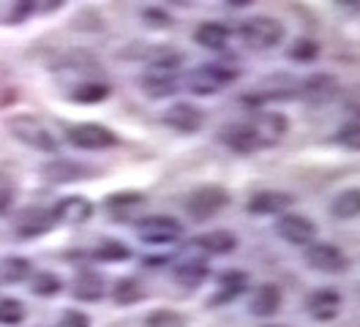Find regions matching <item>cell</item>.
<instances>
[{
	"label": "cell",
	"instance_id": "6da1fadb",
	"mask_svg": "<svg viewBox=\"0 0 360 327\" xmlns=\"http://www.w3.org/2000/svg\"><path fill=\"white\" fill-rule=\"evenodd\" d=\"M238 77H240V71L235 65L202 63L186 74V90H191L194 96H216L219 90L232 85Z\"/></svg>",
	"mask_w": 360,
	"mask_h": 327
},
{
	"label": "cell",
	"instance_id": "7a4b0ae2",
	"mask_svg": "<svg viewBox=\"0 0 360 327\" xmlns=\"http://www.w3.org/2000/svg\"><path fill=\"white\" fill-rule=\"evenodd\" d=\"M6 129L14 139H20L22 145L33 148V150H41V153H55L58 150V142L52 136V131L46 129L44 123L33 115H14L6 120Z\"/></svg>",
	"mask_w": 360,
	"mask_h": 327
},
{
	"label": "cell",
	"instance_id": "3957f363",
	"mask_svg": "<svg viewBox=\"0 0 360 327\" xmlns=\"http://www.w3.org/2000/svg\"><path fill=\"white\" fill-rule=\"evenodd\" d=\"M240 41L246 44L248 49H254V52H265V49H273V46H278V44L284 41V25L278 20H273V17H251L240 25Z\"/></svg>",
	"mask_w": 360,
	"mask_h": 327
},
{
	"label": "cell",
	"instance_id": "277c9868",
	"mask_svg": "<svg viewBox=\"0 0 360 327\" xmlns=\"http://www.w3.org/2000/svg\"><path fill=\"white\" fill-rule=\"evenodd\" d=\"M226 205H229V191L224 186H200L183 202L191 221H207V218L219 216Z\"/></svg>",
	"mask_w": 360,
	"mask_h": 327
},
{
	"label": "cell",
	"instance_id": "5b68a950",
	"mask_svg": "<svg viewBox=\"0 0 360 327\" xmlns=\"http://www.w3.org/2000/svg\"><path fill=\"white\" fill-rule=\"evenodd\" d=\"M303 262H306V267H311L316 273H325V276H338L349 267V259L341 248L330 245V243H316V240L306 245Z\"/></svg>",
	"mask_w": 360,
	"mask_h": 327
},
{
	"label": "cell",
	"instance_id": "8992f818",
	"mask_svg": "<svg viewBox=\"0 0 360 327\" xmlns=\"http://www.w3.org/2000/svg\"><path fill=\"white\" fill-rule=\"evenodd\" d=\"M136 235L148 245H169L183 238V224L172 216H148L136 224Z\"/></svg>",
	"mask_w": 360,
	"mask_h": 327
},
{
	"label": "cell",
	"instance_id": "52a82bcc",
	"mask_svg": "<svg viewBox=\"0 0 360 327\" xmlns=\"http://www.w3.org/2000/svg\"><path fill=\"white\" fill-rule=\"evenodd\" d=\"M66 139L79 150H104L117 145V136L101 123H79L66 131Z\"/></svg>",
	"mask_w": 360,
	"mask_h": 327
},
{
	"label": "cell",
	"instance_id": "ba28073f",
	"mask_svg": "<svg viewBox=\"0 0 360 327\" xmlns=\"http://www.w3.org/2000/svg\"><path fill=\"white\" fill-rule=\"evenodd\" d=\"M338 79L333 74H311L303 82H297V98H303L311 107H325L338 96Z\"/></svg>",
	"mask_w": 360,
	"mask_h": 327
},
{
	"label": "cell",
	"instance_id": "9c48e42d",
	"mask_svg": "<svg viewBox=\"0 0 360 327\" xmlns=\"http://www.w3.org/2000/svg\"><path fill=\"white\" fill-rule=\"evenodd\" d=\"M276 232L290 245H309L316 240V224L303 213H281L276 221Z\"/></svg>",
	"mask_w": 360,
	"mask_h": 327
},
{
	"label": "cell",
	"instance_id": "30bf717a",
	"mask_svg": "<svg viewBox=\"0 0 360 327\" xmlns=\"http://www.w3.org/2000/svg\"><path fill=\"white\" fill-rule=\"evenodd\" d=\"M219 139L224 142L229 150L235 153H243V155H248V153H257L265 148V142L259 139V134L251 129V123H229V126H224V129L219 131Z\"/></svg>",
	"mask_w": 360,
	"mask_h": 327
},
{
	"label": "cell",
	"instance_id": "8fae6325",
	"mask_svg": "<svg viewBox=\"0 0 360 327\" xmlns=\"http://www.w3.org/2000/svg\"><path fill=\"white\" fill-rule=\"evenodd\" d=\"M284 303V295L276 283H259L251 289V297H248V314L251 316H259V319H268L273 314H278V308Z\"/></svg>",
	"mask_w": 360,
	"mask_h": 327
},
{
	"label": "cell",
	"instance_id": "7c38bea8",
	"mask_svg": "<svg viewBox=\"0 0 360 327\" xmlns=\"http://www.w3.org/2000/svg\"><path fill=\"white\" fill-rule=\"evenodd\" d=\"M292 205L295 196L287 191H257L248 199L246 210L254 216H281V213H290Z\"/></svg>",
	"mask_w": 360,
	"mask_h": 327
},
{
	"label": "cell",
	"instance_id": "4fadbf2b",
	"mask_svg": "<svg viewBox=\"0 0 360 327\" xmlns=\"http://www.w3.org/2000/svg\"><path fill=\"white\" fill-rule=\"evenodd\" d=\"M205 115L202 109H197L194 104H172V107L164 112V126H169L172 131H180V134H197L202 129Z\"/></svg>",
	"mask_w": 360,
	"mask_h": 327
},
{
	"label": "cell",
	"instance_id": "5bb4252c",
	"mask_svg": "<svg viewBox=\"0 0 360 327\" xmlns=\"http://www.w3.org/2000/svg\"><path fill=\"white\" fill-rule=\"evenodd\" d=\"M341 295L336 289H316L306 297V311L316 322H330L341 314Z\"/></svg>",
	"mask_w": 360,
	"mask_h": 327
},
{
	"label": "cell",
	"instance_id": "9a60e30c",
	"mask_svg": "<svg viewBox=\"0 0 360 327\" xmlns=\"http://www.w3.org/2000/svg\"><path fill=\"white\" fill-rule=\"evenodd\" d=\"M93 216V205H90L85 196H66L55 205L52 218L58 224H68V226H79Z\"/></svg>",
	"mask_w": 360,
	"mask_h": 327
},
{
	"label": "cell",
	"instance_id": "2e32d148",
	"mask_svg": "<svg viewBox=\"0 0 360 327\" xmlns=\"http://www.w3.org/2000/svg\"><path fill=\"white\" fill-rule=\"evenodd\" d=\"M46 183H55V186H63V183H74V180H82L88 177L90 169L79 161H68V158H55L41 167Z\"/></svg>",
	"mask_w": 360,
	"mask_h": 327
},
{
	"label": "cell",
	"instance_id": "e0dca14e",
	"mask_svg": "<svg viewBox=\"0 0 360 327\" xmlns=\"http://www.w3.org/2000/svg\"><path fill=\"white\" fill-rule=\"evenodd\" d=\"M248 289V276L240 270H226L219 276V292L210 297V305H224L238 300L243 292Z\"/></svg>",
	"mask_w": 360,
	"mask_h": 327
},
{
	"label": "cell",
	"instance_id": "ac0fdd59",
	"mask_svg": "<svg viewBox=\"0 0 360 327\" xmlns=\"http://www.w3.org/2000/svg\"><path fill=\"white\" fill-rule=\"evenodd\" d=\"M251 129L259 134V139L265 142V148L278 142L284 134H287V117L278 115V112H259L254 120H248Z\"/></svg>",
	"mask_w": 360,
	"mask_h": 327
},
{
	"label": "cell",
	"instance_id": "d6986e66",
	"mask_svg": "<svg viewBox=\"0 0 360 327\" xmlns=\"http://www.w3.org/2000/svg\"><path fill=\"white\" fill-rule=\"evenodd\" d=\"M52 226V213L44 207H27L17 221V235L20 238H39Z\"/></svg>",
	"mask_w": 360,
	"mask_h": 327
},
{
	"label": "cell",
	"instance_id": "ffe728a7",
	"mask_svg": "<svg viewBox=\"0 0 360 327\" xmlns=\"http://www.w3.org/2000/svg\"><path fill=\"white\" fill-rule=\"evenodd\" d=\"M194 245L205 251V254H216V257H224V254H232L238 248V238L226 229H213V232H205L194 240Z\"/></svg>",
	"mask_w": 360,
	"mask_h": 327
},
{
	"label": "cell",
	"instance_id": "44dd1931",
	"mask_svg": "<svg viewBox=\"0 0 360 327\" xmlns=\"http://www.w3.org/2000/svg\"><path fill=\"white\" fill-rule=\"evenodd\" d=\"M210 276V267L202 257H186L175 264V281L183 283V286H200Z\"/></svg>",
	"mask_w": 360,
	"mask_h": 327
},
{
	"label": "cell",
	"instance_id": "7402d4cb",
	"mask_svg": "<svg viewBox=\"0 0 360 327\" xmlns=\"http://www.w3.org/2000/svg\"><path fill=\"white\" fill-rule=\"evenodd\" d=\"M229 36H232V30L226 25H221V22H202L194 30V41L205 46V49H224Z\"/></svg>",
	"mask_w": 360,
	"mask_h": 327
},
{
	"label": "cell",
	"instance_id": "603a6c76",
	"mask_svg": "<svg viewBox=\"0 0 360 327\" xmlns=\"http://www.w3.org/2000/svg\"><path fill=\"white\" fill-rule=\"evenodd\" d=\"M330 216L341 218V221H349V218H358L360 216V188H344L338 191L330 205H328Z\"/></svg>",
	"mask_w": 360,
	"mask_h": 327
},
{
	"label": "cell",
	"instance_id": "cb8c5ba5",
	"mask_svg": "<svg viewBox=\"0 0 360 327\" xmlns=\"http://www.w3.org/2000/svg\"><path fill=\"white\" fill-rule=\"evenodd\" d=\"M71 292H74V297L77 300H85V303H96V300H101L104 297V278L98 276V273H79L77 276V281L71 286Z\"/></svg>",
	"mask_w": 360,
	"mask_h": 327
},
{
	"label": "cell",
	"instance_id": "d4e9b609",
	"mask_svg": "<svg viewBox=\"0 0 360 327\" xmlns=\"http://www.w3.org/2000/svg\"><path fill=\"white\" fill-rule=\"evenodd\" d=\"M27 276H30V259L8 257L0 262V281L3 283H22Z\"/></svg>",
	"mask_w": 360,
	"mask_h": 327
},
{
	"label": "cell",
	"instance_id": "484cf974",
	"mask_svg": "<svg viewBox=\"0 0 360 327\" xmlns=\"http://www.w3.org/2000/svg\"><path fill=\"white\" fill-rule=\"evenodd\" d=\"M142 297H145V292H142V283L136 281V278H120V281H115L112 300L117 305H134Z\"/></svg>",
	"mask_w": 360,
	"mask_h": 327
},
{
	"label": "cell",
	"instance_id": "4316f807",
	"mask_svg": "<svg viewBox=\"0 0 360 327\" xmlns=\"http://www.w3.org/2000/svg\"><path fill=\"white\" fill-rule=\"evenodd\" d=\"M107 96H110V85H104V82H82L71 90V98L79 104H98Z\"/></svg>",
	"mask_w": 360,
	"mask_h": 327
},
{
	"label": "cell",
	"instance_id": "83f0119b",
	"mask_svg": "<svg viewBox=\"0 0 360 327\" xmlns=\"http://www.w3.org/2000/svg\"><path fill=\"white\" fill-rule=\"evenodd\" d=\"M93 257L101 262H123L131 257V251H129V245H123L120 240H101L98 248L93 251Z\"/></svg>",
	"mask_w": 360,
	"mask_h": 327
},
{
	"label": "cell",
	"instance_id": "f1b7e54d",
	"mask_svg": "<svg viewBox=\"0 0 360 327\" xmlns=\"http://www.w3.org/2000/svg\"><path fill=\"white\" fill-rule=\"evenodd\" d=\"M60 289H63V281L55 273H36L30 281V292L39 297H55Z\"/></svg>",
	"mask_w": 360,
	"mask_h": 327
},
{
	"label": "cell",
	"instance_id": "f546056e",
	"mask_svg": "<svg viewBox=\"0 0 360 327\" xmlns=\"http://www.w3.org/2000/svg\"><path fill=\"white\" fill-rule=\"evenodd\" d=\"M145 327H186V316L172 308H158L145 316Z\"/></svg>",
	"mask_w": 360,
	"mask_h": 327
},
{
	"label": "cell",
	"instance_id": "4dcf8cb0",
	"mask_svg": "<svg viewBox=\"0 0 360 327\" xmlns=\"http://www.w3.org/2000/svg\"><path fill=\"white\" fill-rule=\"evenodd\" d=\"M316 55H319V44L311 39H297L295 46H290V52H287V58L297 60V63H311L316 60Z\"/></svg>",
	"mask_w": 360,
	"mask_h": 327
},
{
	"label": "cell",
	"instance_id": "1f68e13d",
	"mask_svg": "<svg viewBox=\"0 0 360 327\" xmlns=\"http://www.w3.org/2000/svg\"><path fill=\"white\" fill-rule=\"evenodd\" d=\"M25 319V305L20 300H14V297H6V300H0V325H20Z\"/></svg>",
	"mask_w": 360,
	"mask_h": 327
},
{
	"label": "cell",
	"instance_id": "d6a6232c",
	"mask_svg": "<svg viewBox=\"0 0 360 327\" xmlns=\"http://www.w3.org/2000/svg\"><path fill=\"white\" fill-rule=\"evenodd\" d=\"M58 65L60 68H74V71H88V68H96L98 63L88 52H66V55H60Z\"/></svg>",
	"mask_w": 360,
	"mask_h": 327
},
{
	"label": "cell",
	"instance_id": "836d02e7",
	"mask_svg": "<svg viewBox=\"0 0 360 327\" xmlns=\"http://www.w3.org/2000/svg\"><path fill=\"white\" fill-rule=\"evenodd\" d=\"M336 142L349 148V150H360V120H352L347 126H341L336 134Z\"/></svg>",
	"mask_w": 360,
	"mask_h": 327
},
{
	"label": "cell",
	"instance_id": "e575fe53",
	"mask_svg": "<svg viewBox=\"0 0 360 327\" xmlns=\"http://www.w3.org/2000/svg\"><path fill=\"white\" fill-rule=\"evenodd\" d=\"M142 202H145V196L142 194H115L107 199V207L120 216L126 207H136V205H142Z\"/></svg>",
	"mask_w": 360,
	"mask_h": 327
},
{
	"label": "cell",
	"instance_id": "d590c367",
	"mask_svg": "<svg viewBox=\"0 0 360 327\" xmlns=\"http://www.w3.org/2000/svg\"><path fill=\"white\" fill-rule=\"evenodd\" d=\"M58 327H90V319L82 311H66V314L60 316Z\"/></svg>",
	"mask_w": 360,
	"mask_h": 327
},
{
	"label": "cell",
	"instance_id": "8d00e7d4",
	"mask_svg": "<svg viewBox=\"0 0 360 327\" xmlns=\"http://www.w3.org/2000/svg\"><path fill=\"white\" fill-rule=\"evenodd\" d=\"M36 8V0H14V11H11V22H22L30 17V11Z\"/></svg>",
	"mask_w": 360,
	"mask_h": 327
},
{
	"label": "cell",
	"instance_id": "74e56055",
	"mask_svg": "<svg viewBox=\"0 0 360 327\" xmlns=\"http://www.w3.org/2000/svg\"><path fill=\"white\" fill-rule=\"evenodd\" d=\"M344 107H347V112H352V115L360 120V85L347 90V96H344Z\"/></svg>",
	"mask_w": 360,
	"mask_h": 327
},
{
	"label": "cell",
	"instance_id": "f35d334b",
	"mask_svg": "<svg viewBox=\"0 0 360 327\" xmlns=\"http://www.w3.org/2000/svg\"><path fill=\"white\" fill-rule=\"evenodd\" d=\"M145 20H156L153 25H158V27H169V17L167 14H161V11H145Z\"/></svg>",
	"mask_w": 360,
	"mask_h": 327
},
{
	"label": "cell",
	"instance_id": "ab89813d",
	"mask_svg": "<svg viewBox=\"0 0 360 327\" xmlns=\"http://www.w3.org/2000/svg\"><path fill=\"white\" fill-rule=\"evenodd\" d=\"M11 205H14V196H11V191L0 188V216H3V213H8V210H11Z\"/></svg>",
	"mask_w": 360,
	"mask_h": 327
},
{
	"label": "cell",
	"instance_id": "60d3db41",
	"mask_svg": "<svg viewBox=\"0 0 360 327\" xmlns=\"http://www.w3.org/2000/svg\"><path fill=\"white\" fill-rule=\"evenodd\" d=\"M336 3L347 11H360V0H336Z\"/></svg>",
	"mask_w": 360,
	"mask_h": 327
},
{
	"label": "cell",
	"instance_id": "b9f144b4",
	"mask_svg": "<svg viewBox=\"0 0 360 327\" xmlns=\"http://www.w3.org/2000/svg\"><path fill=\"white\" fill-rule=\"evenodd\" d=\"M11 101H14V90H8V93L0 90V109L6 107V104H11Z\"/></svg>",
	"mask_w": 360,
	"mask_h": 327
},
{
	"label": "cell",
	"instance_id": "7bdbcfd3",
	"mask_svg": "<svg viewBox=\"0 0 360 327\" xmlns=\"http://www.w3.org/2000/svg\"><path fill=\"white\" fill-rule=\"evenodd\" d=\"M226 3H229V6H235V8H240V6H248L251 0H226Z\"/></svg>",
	"mask_w": 360,
	"mask_h": 327
},
{
	"label": "cell",
	"instance_id": "ee69618b",
	"mask_svg": "<svg viewBox=\"0 0 360 327\" xmlns=\"http://www.w3.org/2000/svg\"><path fill=\"white\" fill-rule=\"evenodd\" d=\"M262 327H284V325H262Z\"/></svg>",
	"mask_w": 360,
	"mask_h": 327
}]
</instances>
